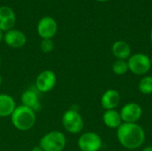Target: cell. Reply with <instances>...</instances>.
Returning a JSON list of instances; mask_svg holds the SVG:
<instances>
[{
    "instance_id": "8",
    "label": "cell",
    "mask_w": 152,
    "mask_h": 151,
    "mask_svg": "<svg viewBox=\"0 0 152 151\" xmlns=\"http://www.w3.org/2000/svg\"><path fill=\"white\" fill-rule=\"evenodd\" d=\"M120 116L123 123H136L142 115V107L135 102H129L124 105L120 110Z\"/></svg>"
},
{
    "instance_id": "5",
    "label": "cell",
    "mask_w": 152,
    "mask_h": 151,
    "mask_svg": "<svg viewBox=\"0 0 152 151\" xmlns=\"http://www.w3.org/2000/svg\"><path fill=\"white\" fill-rule=\"evenodd\" d=\"M61 123L64 129L73 134L79 133L84 128V120L79 112L76 109H70L64 112Z\"/></svg>"
},
{
    "instance_id": "16",
    "label": "cell",
    "mask_w": 152,
    "mask_h": 151,
    "mask_svg": "<svg viewBox=\"0 0 152 151\" xmlns=\"http://www.w3.org/2000/svg\"><path fill=\"white\" fill-rule=\"evenodd\" d=\"M102 121L107 127L111 129H118L123 124L120 113L116 109L106 110L102 116Z\"/></svg>"
},
{
    "instance_id": "12",
    "label": "cell",
    "mask_w": 152,
    "mask_h": 151,
    "mask_svg": "<svg viewBox=\"0 0 152 151\" xmlns=\"http://www.w3.org/2000/svg\"><path fill=\"white\" fill-rule=\"evenodd\" d=\"M15 14L12 8L8 6L0 7V30L8 31L15 24Z\"/></svg>"
},
{
    "instance_id": "1",
    "label": "cell",
    "mask_w": 152,
    "mask_h": 151,
    "mask_svg": "<svg viewBox=\"0 0 152 151\" xmlns=\"http://www.w3.org/2000/svg\"><path fill=\"white\" fill-rule=\"evenodd\" d=\"M119 143L127 150H136L145 142V132L137 123H123L117 131Z\"/></svg>"
},
{
    "instance_id": "26",
    "label": "cell",
    "mask_w": 152,
    "mask_h": 151,
    "mask_svg": "<svg viewBox=\"0 0 152 151\" xmlns=\"http://www.w3.org/2000/svg\"><path fill=\"white\" fill-rule=\"evenodd\" d=\"M151 66H152V57L151 58Z\"/></svg>"
},
{
    "instance_id": "24",
    "label": "cell",
    "mask_w": 152,
    "mask_h": 151,
    "mask_svg": "<svg viewBox=\"0 0 152 151\" xmlns=\"http://www.w3.org/2000/svg\"><path fill=\"white\" fill-rule=\"evenodd\" d=\"M151 43H152V28H151Z\"/></svg>"
},
{
    "instance_id": "20",
    "label": "cell",
    "mask_w": 152,
    "mask_h": 151,
    "mask_svg": "<svg viewBox=\"0 0 152 151\" xmlns=\"http://www.w3.org/2000/svg\"><path fill=\"white\" fill-rule=\"evenodd\" d=\"M31 151H44L39 146H37V147H34L32 150H31Z\"/></svg>"
},
{
    "instance_id": "6",
    "label": "cell",
    "mask_w": 152,
    "mask_h": 151,
    "mask_svg": "<svg viewBox=\"0 0 152 151\" xmlns=\"http://www.w3.org/2000/svg\"><path fill=\"white\" fill-rule=\"evenodd\" d=\"M77 146L81 151H99L102 146V140L96 133L88 132L78 138Z\"/></svg>"
},
{
    "instance_id": "4",
    "label": "cell",
    "mask_w": 152,
    "mask_h": 151,
    "mask_svg": "<svg viewBox=\"0 0 152 151\" xmlns=\"http://www.w3.org/2000/svg\"><path fill=\"white\" fill-rule=\"evenodd\" d=\"M129 70L136 76H144L151 69V58L144 53H134L127 60Z\"/></svg>"
},
{
    "instance_id": "15",
    "label": "cell",
    "mask_w": 152,
    "mask_h": 151,
    "mask_svg": "<svg viewBox=\"0 0 152 151\" xmlns=\"http://www.w3.org/2000/svg\"><path fill=\"white\" fill-rule=\"evenodd\" d=\"M111 51L117 60L126 61L131 56V47L128 43L123 40L116 41L112 45Z\"/></svg>"
},
{
    "instance_id": "23",
    "label": "cell",
    "mask_w": 152,
    "mask_h": 151,
    "mask_svg": "<svg viewBox=\"0 0 152 151\" xmlns=\"http://www.w3.org/2000/svg\"><path fill=\"white\" fill-rule=\"evenodd\" d=\"M96 1H98V2H106L108 0H96Z\"/></svg>"
},
{
    "instance_id": "18",
    "label": "cell",
    "mask_w": 152,
    "mask_h": 151,
    "mask_svg": "<svg viewBox=\"0 0 152 151\" xmlns=\"http://www.w3.org/2000/svg\"><path fill=\"white\" fill-rule=\"evenodd\" d=\"M129 70L127 61L125 60H116L112 64V71L118 76H123Z\"/></svg>"
},
{
    "instance_id": "22",
    "label": "cell",
    "mask_w": 152,
    "mask_h": 151,
    "mask_svg": "<svg viewBox=\"0 0 152 151\" xmlns=\"http://www.w3.org/2000/svg\"><path fill=\"white\" fill-rule=\"evenodd\" d=\"M3 38H4V35H3V31H1L0 30V42L3 40Z\"/></svg>"
},
{
    "instance_id": "19",
    "label": "cell",
    "mask_w": 152,
    "mask_h": 151,
    "mask_svg": "<svg viewBox=\"0 0 152 151\" xmlns=\"http://www.w3.org/2000/svg\"><path fill=\"white\" fill-rule=\"evenodd\" d=\"M40 49L45 53H49L54 49V44L52 39H43L40 44Z\"/></svg>"
},
{
    "instance_id": "13",
    "label": "cell",
    "mask_w": 152,
    "mask_h": 151,
    "mask_svg": "<svg viewBox=\"0 0 152 151\" xmlns=\"http://www.w3.org/2000/svg\"><path fill=\"white\" fill-rule=\"evenodd\" d=\"M20 101H21V105L33 109L35 112L41 109V104L38 99V95L35 91L31 89H28L23 92L20 97Z\"/></svg>"
},
{
    "instance_id": "10",
    "label": "cell",
    "mask_w": 152,
    "mask_h": 151,
    "mask_svg": "<svg viewBox=\"0 0 152 151\" xmlns=\"http://www.w3.org/2000/svg\"><path fill=\"white\" fill-rule=\"evenodd\" d=\"M4 40L5 44L12 48H20L25 45L27 37L25 34L18 29H10L4 35Z\"/></svg>"
},
{
    "instance_id": "2",
    "label": "cell",
    "mask_w": 152,
    "mask_h": 151,
    "mask_svg": "<svg viewBox=\"0 0 152 151\" xmlns=\"http://www.w3.org/2000/svg\"><path fill=\"white\" fill-rule=\"evenodd\" d=\"M36 112L23 105L17 106L11 115V120L13 126L19 131H28L36 123Z\"/></svg>"
},
{
    "instance_id": "3",
    "label": "cell",
    "mask_w": 152,
    "mask_h": 151,
    "mask_svg": "<svg viewBox=\"0 0 152 151\" xmlns=\"http://www.w3.org/2000/svg\"><path fill=\"white\" fill-rule=\"evenodd\" d=\"M65 135L59 131H52L45 134L39 142V147L44 151H62L66 147Z\"/></svg>"
},
{
    "instance_id": "27",
    "label": "cell",
    "mask_w": 152,
    "mask_h": 151,
    "mask_svg": "<svg viewBox=\"0 0 152 151\" xmlns=\"http://www.w3.org/2000/svg\"><path fill=\"white\" fill-rule=\"evenodd\" d=\"M0 66H1V57H0Z\"/></svg>"
},
{
    "instance_id": "7",
    "label": "cell",
    "mask_w": 152,
    "mask_h": 151,
    "mask_svg": "<svg viewBox=\"0 0 152 151\" xmlns=\"http://www.w3.org/2000/svg\"><path fill=\"white\" fill-rule=\"evenodd\" d=\"M56 82V74L53 70L45 69L40 72L37 77L36 88L40 93H48L54 88Z\"/></svg>"
},
{
    "instance_id": "17",
    "label": "cell",
    "mask_w": 152,
    "mask_h": 151,
    "mask_svg": "<svg viewBox=\"0 0 152 151\" xmlns=\"http://www.w3.org/2000/svg\"><path fill=\"white\" fill-rule=\"evenodd\" d=\"M139 91L145 95H150L152 93V77L145 76L143 77L138 85Z\"/></svg>"
},
{
    "instance_id": "11",
    "label": "cell",
    "mask_w": 152,
    "mask_h": 151,
    "mask_svg": "<svg viewBox=\"0 0 152 151\" xmlns=\"http://www.w3.org/2000/svg\"><path fill=\"white\" fill-rule=\"evenodd\" d=\"M120 94L117 90L114 89H110L107 90L101 98V104L102 107L105 110H110V109H115L119 102H120Z\"/></svg>"
},
{
    "instance_id": "25",
    "label": "cell",
    "mask_w": 152,
    "mask_h": 151,
    "mask_svg": "<svg viewBox=\"0 0 152 151\" xmlns=\"http://www.w3.org/2000/svg\"><path fill=\"white\" fill-rule=\"evenodd\" d=\"M1 84H2V77L0 75V85H1Z\"/></svg>"
},
{
    "instance_id": "9",
    "label": "cell",
    "mask_w": 152,
    "mask_h": 151,
    "mask_svg": "<svg viewBox=\"0 0 152 151\" xmlns=\"http://www.w3.org/2000/svg\"><path fill=\"white\" fill-rule=\"evenodd\" d=\"M56 20L50 16L43 17L37 24V33L43 39H51L57 33Z\"/></svg>"
},
{
    "instance_id": "14",
    "label": "cell",
    "mask_w": 152,
    "mask_h": 151,
    "mask_svg": "<svg viewBox=\"0 0 152 151\" xmlns=\"http://www.w3.org/2000/svg\"><path fill=\"white\" fill-rule=\"evenodd\" d=\"M13 98L6 93H0V117H11L16 108Z\"/></svg>"
},
{
    "instance_id": "21",
    "label": "cell",
    "mask_w": 152,
    "mask_h": 151,
    "mask_svg": "<svg viewBox=\"0 0 152 151\" xmlns=\"http://www.w3.org/2000/svg\"><path fill=\"white\" fill-rule=\"evenodd\" d=\"M142 151H152V146H148V147L144 148Z\"/></svg>"
}]
</instances>
